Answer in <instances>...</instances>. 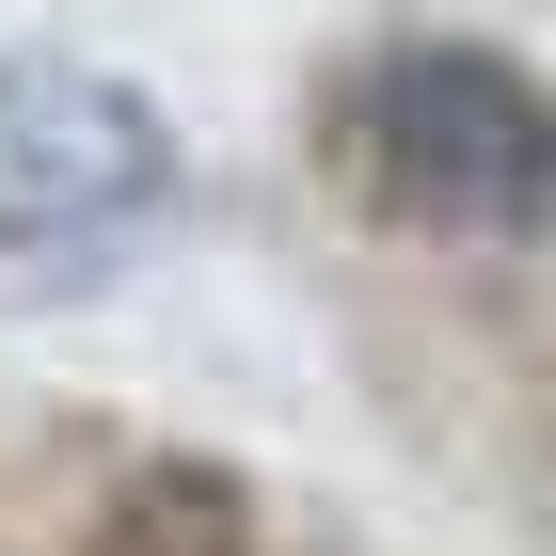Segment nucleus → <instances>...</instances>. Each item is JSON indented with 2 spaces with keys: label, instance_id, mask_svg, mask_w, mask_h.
<instances>
[{
  "label": "nucleus",
  "instance_id": "2",
  "mask_svg": "<svg viewBox=\"0 0 556 556\" xmlns=\"http://www.w3.org/2000/svg\"><path fill=\"white\" fill-rule=\"evenodd\" d=\"M175 207V112L80 48H0V255H128Z\"/></svg>",
  "mask_w": 556,
  "mask_h": 556
},
{
  "label": "nucleus",
  "instance_id": "1",
  "mask_svg": "<svg viewBox=\"0 0 556 556\" xmlns=\"http://www.w3.org/2000/svg\"><path fill=\"white\" fill-rule=\"evenodd\" d=\"M302 160L334 207L445 255H541L556 239V80L493 33H366L302 96Z\"/></svg>",
  "mask_w": 556,
  "mask_h": 556
},
{
  "label": "nucleus",
  "instance_id": "3",
  "mask_svg": "<svg viewBox=\"0 0 556 556\" xmlns=\"http://www.w3.org/2000/svg\"><path fill=\"white\" fill-rule=\"evenodd\" d=\"M64 556H287V541H270V493H255L239 462H207V445H143V462L80 509Z\"/></svg>",
  "mask_w": 556,
  "mask_h": 556
}]
</instances>
